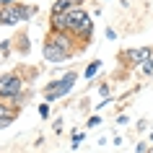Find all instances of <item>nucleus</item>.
<instances>
[{
  "mask_svg": "<svg viewBox=\"0 0 153 153\" xmlns=\"http://www.w3.org/2000/svg\"><path fill=\"white\" fill-rule=\"evenodd\" d=\"M140 70H143L145 75H151V73H153V60H145V62L140 65Z\"/></svg>",
  "mask_w": 153,
  "mask_h": 153,
  "instance_id": "nucleus-10",
  "label": "nucleus"
},
{
  "mask_svg": "<svg viewBox=\"0 0 153 153\" xmlns=\"http://www.w3.org/2000/svg\"><path fill=\"white\" fill-rule=\"evenodd\" d=\"M151 148H148V143H137L135 145V153H148Z\"/></svg>",
  "mask_w": 153,
  "mask_h": 153,
  "instance_id": "nucleus-12",
  "label": "nucleus"
},
{
  "mask_svg": "<svg viewBox=\"0 0 153 153\" xmlns=\"http://www.w3.org/2000/svg\"><path fill=\"white\" fill-rule=\"evenodd\" d=\"M16 0H0V8H5V5H13Z\"/></svg>",
  "mask_w": 153,
  "mask_h": 153,
  "instance_id": "nucleus-15",
  "label": "nucleus"
},
{
  "mask_svg": "<svg viewBox=\"0 0 153 153\" xmlns=\"http://www.w3.org/2000/svg\"><path fill=\"white\" fill-rule=\"evenodd\" d=\"M151 55H153L151 47H137V49H125L120 57H122L127 65H143L145 60H151Z\"/></svg>",
  "mask_w": 153,
  "mask_h": 153,
  "instance_id": "nucleus-5",
  "label": "nucleus"
},
{
  "mask_svg": "<svg viewBox=\"0 0 153 153\" xmlns=\"http://www.w3.org/2000/svg\"><path fill=\"white\" fill-rule=\"evenodd\" d=\"M106 39H117V31L114 29H106Z\"/></svg>",
  "mask_w": 153,
  "mask_h": 153,
  "instance_id": "nucleus-14",
  "label": "nucleus"
},
{
  "mask_svg": "<svg viewBox=\"0 0 153 153\" xmlns=\"http://www.w3.org/2000/svg\"><path fill=\"white\" fill-rule=\"evenodd\" d=\"M75 81H78V73H65L60 81H52L47 88H44V99H47V101H57V99H62L65 94H70V91H73Z\"/></svg>",
  "mask_w": 153,
  "mask_h": 153,
  "instance_id": "nucleus-4",
  "label": "nucleus"
},
{
  "mask_svg": "<svg viewBox=\"0 0 153 153\" xmlns=\"http://www.w3.org/2000/svg\"><path fill=\"white\" fill-rule=\"evenodd\" d=\"M151 140H153V132H151Z\"/></svg>",
  "mask_w": 153,
  "mask_h": 153,
  "instance_id": "nucleus-17",
  "label": "nucleus"
},
{
  "mask_svg": "<svg viewBox=\"0 0 153 153\" xmlns=\"http://www.w3.org/2000/svg\"><path fill=\"white\" fill-rule=\"evenodd\" d=\"M75 5H81V0H57L52 5V13H65V10L75 8Z\"/></svg>",
  "mask_w": 153,
  "mask_h": 153,
  "instance_id": "nucleus-8",
  "label": "nucleus"
},
{
  "mask_svg": "<svg viewBox=\"0 0 153 153\" xmlns=\"http://www.w3.org/2000/svg\"><path fill=\"white\" fill-rule=\"evenodd\" d=\"M96 125H101V117H99V114H96V117H91V120H88V127H96Z\"/></svg>",
  "mask_w": 153,
  "mask_h": 153,
  "instance_id": "nucleus-13",
  "label": "nucleus"
},
{
  "mask_svg": "<svg viewBox=\"0 0 153 153\" xmlns=\"http://www.w3.org/2000/svg\"><path fill=\"white\" fill-rule=\"evenodd\" d=\"M49 26H52V31H68V10L65 13H52Z\"/></svg>",
  "mask_w": 153,
  "mask_h": 153,
  "instance_id": "nucleus-7",
  "label": "nucleus"
},
{
  "mask_svg": "<svg viewBox=\"0 0 153 153\" xmlns=\"http://www.w3.org/2000/svg\"><path fill=\"white\" fill-rule=\"evenodd\" d=\"M8 125H10L8 120H3V117H0V130H5V127H8Z\"/></svg>",
  "mask_w": 153,
  "mask_h": 153,
  "instance_id": "nucleus-16",
  "label": "nucleus"
},
{
  "mask_svg": "<svg viewBox=\"0 0 153 153\" xmlns=\"http://www.w3.org/2000/svg\"><path fill=\"white\" fill-rule=\"evenodd\" d=\"M31 16H36V5H21V3H13V5L0 8V24H5V26L24 24V21H29Z\"/></svg>",
  "mask_w": 153,
  "mask_h": 153,
  "instance_id": "nucleus-2",
  "label": "nucleus"
},
{
  "mask_svg": "<svg viewBox=\"0 0 153 153\" xmlns=\"http://www.w3.org/2000/svg\"><path fill=\"white\" fill-rule=\"evenodd\" d=\"M148 153H153V148H151V151H148Z\"/></svg>",
  "mask_w": 153,
  "mask_h": 153,
  "instance_id": "nucleus-18",
  "label": "nucleus"
},
{
  "mask_svg": "<svg viewBox=\"0 0 153 153\" xmlns=\"http://www.w3.org/2000/svg\"><path fill=\"white\" fill-rule=\"evenodd\" d=\"M75 42L78 39L70 31H52L42 47V55L47 62H62V60L75 55Z\"/></svg>",
  "mask_w": 153,
  "mask_h": 153,
  "instance_id": "nucleus-1",
  "label": "nucleus"
},
{
  "mask_svg": "<svg viewBox=\"0 0 153 153\" xmlns=\"http://www.w3.org/2000/svg\"><path fill=\"white\" fill-rule=\"evenodd\" d=\"M0 117H3V120H8V122H13V120L18 117V106L13 104V101L0 99Z\"/></svg>",
  "mask_w": 153,
  "mask_h": 153,
  "instance_id": "nucleus-6",
  "label": "nucleus"
},
{
  "mask_svg": "<svg viewBox=\"0 0 153 153\" xmlns=\"http://www.w3.org/2000/svg\"><path fill=\"white\" fill-rule=\"evenodd\" d=\"M99 70H101V60H94V62H91L88 68H86V78H94V75H96Z\"/></svg>",
  "mask_w": 153,
  "mask_h": 153,
  "instance_id": "nucleus-9",
  "label": "nucleus"
},
{
  "mask_svg": "<svg viewBox=\"0 0 153 153\" xmlns=\"http://www.w3.org/2000/svg\"><path fill=\"white\" fill-rule=\"evenodd\" d=\"M49 112H52V109H49V101H44V104H39V114L44 117V120L49 117Z\"/></svg>",
  "mask_w": 153,
  "mask_h": 153,
  "instance_id": "nucleus-11",
  "label": "nucleus"
},
{
  "mask_svg": "<svg viewBox=\"0 0 153 153\" xmlns=\"http://www.w3.org/2000/svg\"><path fill=\"white\" fill-rule=\"evenodd\" d=\"M21 91H24V78L18 73H3L0 75V99L16 104V99L21 96Z\"/></svg>",
  "mask_w": 153,
  "mask_h": 153,
  "instance_id": "nucleus-3",
  "label": "nucleus"
}]
</instances>
